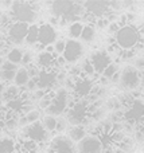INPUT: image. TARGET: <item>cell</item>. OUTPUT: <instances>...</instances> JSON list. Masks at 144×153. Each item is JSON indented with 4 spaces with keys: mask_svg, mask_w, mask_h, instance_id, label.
<instances>
[{
    "mask_svg": "<svg viewBox=\"0 0 144 153\" xmlns=\"http://www.w3.org/2000/svg\"><path fill=\"white\" fill-rule=\"evenodd\" d=\"M115 42L123 51L125 50H134L140 43V31L134 26V24H127V26L120 27L115 36Z\"/></svg>",
    "mask_w": 144,
    "mask_h": 153,
    "instance_id": "cell-1",
    "label": "cell"
},
{
    "mask_svg": "<svg viewBox=\"0 0 144 153\" xmlns=\"http://www.w3.org/2000/svg\"><path fill=\"white\" fill-rule=\"evenodd\" d=\"M143 79V73L136 70L132 65L124 66L120 70V82H119L117 87L123 90V93L128 91L132 93L135 90L140 89V83Z\"/></svg>",
    "mask_w": 144,
    "mask_h": 153,
    "instance_id": "cell-2",
    "label": "cell"
},
{
    "mask_svg": "<svg viewBox=\"0 0 144 153\" xmlns=\"http://www.w3.org/2000/svg\"><path fill=\"white\" fill-rule=\"evenodd\" d=\"M37 12L34 4L28 1H13L10 10V15L13 22H20L26 24H34L37 20Z\"/></svg>",
    "mask_w": 144,
    "mask_h": 153,
    "instance_id": "cell-3",
    "label": "cell"
},
{
    "mask_svg": "<svg viewBox=\"0 0 144 153\" xmlns=\"http://www.w3.org/2000/svg\"><path fill=\"white\" fill-rule=\"evenodd\" d=\"M20 137H23V140L34 141L35 144H40V143L50 144V141L53 140L55 136L48 133L47 130L45 129V126H43L42 121H39V122L28 125L27 128L20 129Z\"/></svg>",
    "mask_w": 144,
    "mask_h": 153,
    "instance_id": "cell-4",
    "label": "cell"
},
{
    "mask_svg": "<svg viewBox=\"0 0 144 153\" xmlns=\"http://www.w3.org/2000/svg\"><path fill=\"white\" fill-rule=\"evenodd\" d=\"M89 102L88 100H78L75 105L72 109L66 111V120L70 126H77V125H84L86 120L89 118Z\"/></svg>",
    "mask_w": 144,
    "mask_h": 153,
    "instance_id": "cell-5",
    "label": "cell"
},
{
    "mask_svg": "<svg viewBox=\"0 0 144 153\" xmlns=\"http://www.w3.org/2000/svg\"><path fill=\"white\" fill-rule=\"evenodd\" d=\"M50 11L54 16L63 18L70 24L78 22V16L75 13V1L70 0H55L50 4Z\"/></svg>",
    "mask_w": 144,
    "mask_h": 153,
    "instance_id": "cell-6",
    "label": "cell"
},
{
    "mask_svg": "<svg viewBox=\"0 0 144 153\" xmlns=\"http://www.w3.org/2000/svg\"><path fill=\"white\" fill-rule=\"evenodd\" d=\"M67 97H69V90L65 89L63 86L58 87L54 91V97H53V101H51L50 108L45 113L48 114V116H54V117H62L63 114H66Z\"/></svg>",
    "mask_w": 144,
    "mask_h": 153,
    "instance_id": "cell-7",
    "label": "cell"
},
{
    "mask_svg": "<svg viewBox=\"0 0 144 153\" xmlns=\"http://www.w3.org/2000/svg\"><path fill=\"white\" fill-rule=\"evenodd\" d=\"M30 24L20 23V22H12L10 26L5 28L4 36L7 43H12V45H22L26 42L27 34H28Z\"/></svg>",
    "mask_w": 144,
    "mask_h": 153,
    "instance_id": "cell-8",
    "label": "cell"
},
{
    "mask_svg": "<svg viewBox=\"0 0 144 153\" xmlns=\"http://www.w3.org/2000/svg\"><path fill=\"white\" fill-rule=\"evenodd\" d=\"M48 153H77V144L67 134H57L48 144Z\"/></svg>",
    "mask_w": 144,
    "mask_h": 153,
    "instance_id": "cell-9",
    "label": "cell"
},
{
    "mask_svg": "<svg viewBox=\"0 0 144 153\" xmlns=\"http://www.w3.org/2000/svg\"><path fill=\"white\" fill-rule=\"evenodd\" d=\"M105 146L98 134H88L77 144V153H104Z\"/></svg>",
    "mask_w": 144,
    "mask_h": 153,
    "instance_id": "cell-10",
    "label": "cell"
},
{
    "mask_svg": "<svg viewBox=\"0 0 144 153\" xmlns=\"http://www.w3.org/2000/svg\"><path fill=\"white\" fill-rule=\"evenodd\" d=\"M85 54V47L81 40H74V39H67L66 40V48L63 53V58L66 59L67 63H77Z\"/></svg>",
    "mask_w": 144,
    "mask_h": 153,
    "instance_id": "cell-11",
    "label": "cell"
},
{
    "mask_svg": "<svg viewBox=\"0 0 144 153\" xmlns=\"http://www.w3.org/2000/svg\"><path fill=\"white\" fill-rule=\"evenodd\" d=\"M94 86H96V79L89 78V76H80L75 79L73 94L75 95L77 100H85L92 94Z\"/></svg>",
    "mask_w": 144,
    "mask_h": 153,
    "instance_id": "cell-12",
    "label": "cell"
},
{
    "mask_svg": "<svg viewBox=\"0 0 144 153\" xmlns=\"http://www.w3.org/2000/svg\"><path fill=\"white\" fill-rule=\"evenodd\" d=\"M57 73L55 70H42L39 76L37 78L38 89L45 90V91H55L59 87L58 82H57Z\"/></svg>",
    "mask_w": 144,
    "mask_h": 153,
    "instance_id": "cell-13",
    "label": "cell"
},
{
    "mask_svg": "<svg viewBox=\"0 0 144 153\" xmlns=\"http://www.w3.org/2000/svg\"><path fill=\"white\" fill-rule=\"evenodd\" d=\"M84 7H85L86 12L90 13L96 19L105 18V15L110 10L109 1H102V0H89V1L84 3Z\"/></svg>",
    "mask_w": 144,
    "mask_h": 153,
    "instance_id": "cell-14",
    "label": "cell"
},
{
    "mask_svg": "<svg viewBox=\"0 0 144 153\" xmlns=\"http://www.w3.org/2000/svg\"><path fill=\"white\" fill-rule=\"evenodd\" d=\"M90 62L94 67V71L97 75H102V73L105 71L108 66L112 63V59L108 51H96L92 54Z\"/></svg>",
    "mask_w": 144,
    "mask_h": 153,
    "instance_id": "cell-15",
    "label": "cell"
},
{
    "mask_svg": "<svg viewBox=\"0 0 144 153\" xmlns=\"http://www.w3.org/2000/svg\"><path fill=\"white\" fill-rule=\"evenodd\" d=\"M58 40V32L53 26H50L48 23L39 24V40L38 43L45 47L51 46Z\"/></svg>",
    "mask_w": 144,
    "mask_h": 153,
    "instance_id": "cell-16",
    "label": "cell"
},
{
    "mask_svg": "<svg viewBox=\"0 0 144 153\" xmlns=\"http://www.w3.org/2000/svg\"><path fill=\"white\" fill-rule=\"evenodd\" d=\"M18 69H19L18 65H13V63H11V62L5 61L4 63L1 65V67H0V81L4 85L13 83V79H15Z\"/></svg>",
    "mask_w": 144,
    "mask_h": 153,
    "instance_id": "cell-17",
    "label": "cell"
},
{
    "mask_svg": "<svg viewBox=\"0 0 144 153\" xmlns=\"http://www.w3.org/2000/svg\"><path fill=\"white\" fill-rule=\"evenodd\" d=\"M35 65L40 70H53L55 65V56L53 54H48L46 51H42L35 58Z\"/></svg>",
    "mask_w": 144,
    "mask_h": 153,
    "instance_id": "cell-18",
    "label": "cell"
},
{
    "mask_svg": "<svg viewBox=\"0 0 144 153\" xmlns=\"http://www.w3.org/2000/svg\"><path fill=\"white\" fill-rule=\"evenodd\" d=\"M88 129H86L84 125H77V126H70L67 130V137L72 141H74L75 144L81 143L84 138L88 136Z\"/></svg>",
    "mask_w": 144,
    "mask_h": 153,
    "instance_id": "cell-19",
    "label": "cell"
},
{
    "mask_svg": "<svg viewBox=\"0 0 144 153\" xmlns=\"http://www.w3.org/2000/svg\"><path fill=\"white\" fill-rule=\"evenodd\" d=\"M0 153H18V143L10 136L0 137Z\"/></svg>",
    "mask_w": 144,
    "mask_h": 153,
    "instance_id": "cell-20",
    "label": "cell"
},
{
    "mask_svg": "<svg viewBox=\"0 0 144 153\" xmlns=\"http://www.w3.org/2000/svg\"><path fill=\"white\" fill-rule=\"evenodd\" d=\"M20 93H22L20 87H18L16 85H13V83L7 85L0 101L4 102V105H5V103L10 102V101H13V100H16V98H20Z\"/></svg>",
    "mask_w": 144,
    "mask_h": 153,
    "instance_id": "cell-21",
    "label": "cell"
},
{
    "mask_svg": "<svg viewBox=\"0 0 144 153\" xmlns=\"http://www.w3.org/2000/svg\"><path fill=\"white\" fill-rule=\"evenodd\" d=\"M97 38V30L94 26H92V24H85V27H84L82 30V34H81V38L80 40L82 43H93L94 40H96Z\"/></svg>",
    "mask_w": 144,
    "mask_h": 153,
    "instance_id": "cell-22",
    "label": "cell"
},
{
    "mask_svg": "<svg viewBox=\"0 0 144 153\" xmlns=\"http://www.w3.org/2000/svg\"><path fill=\"white\" fill-rule=\"evenodd\" d=\"M30 74H28V70L26 67H19L18 71H16L15 79H13V85H16L18 87H24L27 83L30 82Z\"/></svg>",
    "mask_w": 144,
    "mask_h": 153,
    "instance_id": "cell-23",
    "label": "cell"
},
{
    "mask_svg": "<svg viewBox=\"0 0 144 153\" xmlns=\"http://www.w3.org/2000/svg\"><path fill=\"white\" fill-rule=\"evenodd\" d=\"M38 40H39V24L34 23V24H31L28 28L26 43L28 46H35V45H38Z\"/></svg>",
    "mask_w": 144,
    "mask_h": 153,
    "instance_id": "cell-24",
    "label": "cell"
},
{
    "mask_svg": "<svg viewBox=\"0 0 144 153\" xmlns=\"http://www.w3.org/2000/svg\"><path fill=\"white\" fill-rule=\"evenodd\" d=\"M84 27H85V24L81 23V22H74V23L70 24V26L67 27V34H69L70 39H74V40L80 39Z\"/></svg>",
    "mask_w": 144,
    "mask_h": 153,
    "instance_id": "cell-25",
    "label": "cell"
},
{
    "mask_svg": "<svg viewBox=\"0 0 144 153\" xmlns=\"http://www.w3.org/2000/svg\"><path fill=\"white\" fill-rule=\"evenodd\" d=\"M42 124L45 126V129L47 130L48 133L54 134L55 133V129H57V122H58V117H54V116H48V114H45L42 117Z\"/></svg>",
    "mask_w": 144,
    "mask_h": 153,
    "instance_id": "cell-26",
    "label": "cell"
},
{
    "mask_svg": "<svg viewBox=\"0 0 144 153\" xmlns=\"http://www.w3.org/2000/svg\"><path fill=\"white\" fill-rule=\"evenodd\" d=\"M22 58H23V51L19 47H12L7 53V61L13 65H22Z\"/></svg>",
    "mask_w": 144,
    "mask_h": 153,
    "instance_id": "cell-27",
    "label": "cell"
},
{
    "mask_svg": "<svg viewBox=\"0 0 144 153\" xmlns=\"http://www.w3.org/2000/svg\"><path fill=\"white\" fill-rule=\"evenodd\" d=\"M105 106H107V109L109 110V113H115V111H119L123 109L117 95H112V97L108 98L107 102H105Z\"/></svg>",
    "mask_w": 144,
    "mask_h": 153,
    "instance_id": "cell-28",
    "label": "cell"
},
{
    "mask_svg": "<svg viewBox=\"0 0 144 153\" xmlns=\"http://www.w3.org/2000/svg\"><path fill=\"white\" fill-rule=\"evenodd\" d=\"M119 148H121L124 152L127 153H131L135 151V146H136V141L134 140V137H131V136H127L125 138H124L123 141H121L120 144H119Z\"/></svg>",
    "mask_w": 144,
    "mask_h": 153,
    "instance_id": "cell-29",
    "label": "cell"
},
{
    "mask_svg": "<svg viewBox=\"0 0 144 153\" xmlns=\"http://www.w3.org/2000/svg\"><path fill=\"white\" fill-rule=\"evenodd\" d=\"M117 73H120V66H119L116 62H112V63L105 69V71L102 73V76H105L107 79H109V82H110V79L117 74Z\"/></svg>",
    "mask_w": 144,
    "mask_h": 153,
    "instance_id": "cell-30",
    "label": "cell"
},
{
    "mask_svg": "<svg viewBox=\"0 0 144 153\" xmlns=\"http://www.w3.org/2000/svg\"><path fill=\"white\" fill-rule=\"evenodd\" d=\"M81 71H82L84 76H89V78H93L94 75H97L96 71H94V67H93V65H92L90 59L85 61L82 65H81Z\"/></svg>",
    "mask_w": 144,
    "mask_h": 153,
    "instance_id": "cell-31",
    "label": "cell"
},
{
    "mask_svg": "<svg viewBox=\"0 0 144 153\" xmlns=\"http://www.w3.org/2000/svg\"><path fill=\"white\" fill-rule=\"evenodd\" d=\"M27 118V121H28V124H35V122H39L40 120H42V114H40V110H38V109H32V110H30L28 113L24 114Z\"/></svg>",
    "mask_w": 144,
    "mask_h": 153,
    "instance_id": "cell-32",
    "label": "cell"
},
{
    "mask_svg": "<svg viewBox=\"0 0 144 153\" xmlns=\"http://www.w3.org/2000/svg\"><path fill=\"white\" fill-rule=\"evenodd\" d=\"M37 58L35 56V53L31 50H26L23 51V58H22V65L23 67H28L31 65H34V59Z\"/></svg>",
    "mask_w": 144,
    "mask_h": 153,
    "instance_id": "cell-33",
    "label": "cell"
},
{
    "mask_svg": "<svg viewBox=\"0 0 144 153\" xmlns=\"http://www.w3.org/2000/svg\"><path fill=\"white\" fill-rule=\"evenodd\" d=\"M70 128L69 122H67L66 117H58V122H57V129H55V133H58V134H63L65 132H67Z\"/></svg>",
    "mask_w": 144,
    "mask_h": 153,
    "instance_id": "cell-34",
    "label": "cell"
},
{
    "mask_svg": "<svg viewBox=\"0 0 144 153\" xmlns=\"http://www.w3.org/2000/svg\"><path fill=\"white\" fill-rule=\"evenodd\" d=\"M134 140L136 141V144L144 145V124H137L135 128L134 133Z\"/></svg>",
    "mask_w": 144,
    "mask_h": 153,
    "instance_id": "cell-35",
    "label": "cell"
},
{
    "mask_svg": "<svg viewBox=\"0 0 144 153\" xmlns=\"http://www.w3.org/2000/svg\"><path fill=\"white\" fill-rule=\"evenodd\" d=\"M54 48H55V54H54V56H61L63 55L65 53V48H66V40L65 39H58L55 43H54Z\"/></svg>",
    "mask_w": 144,
    "mask_h": 153,
    "instance_id": "cell-36",
    "label": "cell"
},
{
    "mask_svg": "<svg viewBox=\"0 0 144 153\" xmlns=\"http://www.w3.org/2000/svg\"><path fill=\"white\" fill-rule=\"evenodd\" d=\"M26 69L28 70V74H30V78H31V79H37L38 76H39L40 71H42V70L37 66V65H31V66L26 67Z\"/></svg>",
    "mask_w": 144,
    "mask_h": 153,
    "instance_id": "cell-37",
    "label": "cell"
},
{
    "mask_svg": "<svg viewBox=\"0 0 144 153\" xmlns=\"http://www.w3.org/2000/svg\"><path fill=\"white\" fill-rule=\"evenodd\" d=\"M109 22H108L107 18H100L96 20V23H94V27H96V30H104V28H108L109 27Z\"/></svg>",
    "mask_w": 144,
    "mask_h": 153,
    "instance_id": "cell-38",
    "label": "cell"
},
{
    "mask_svg": "<svg viewBox=\"0 0 144 153\" xmlns=\"http://www.w3.org/2000/svg\"><path fill=\"white\" fill-rule=\"evenodd\" d=\"M135 55H136V51L134 50H125L121 53V56L120 58L123 59V61H129V59H135Z\"/></svg>",
    "mask_w": 144,
    "mask_h": 153,
    "instance_id": "cell-39",
    "label": "cell"
},
{
    "mask_svg": "<svg viewBox=\"0 0 144 153\" xmlns=\"http://www.w3.org/2000/svg\"><path fill=\"white\" fill-rule=\"evenodd\" d=\"M132 66L135 67L136 70H139L140 73L144 71V59L142 58V56H137V58L134 59V65Z\"/></svg>",
    "mask_w": 144,
    "mask_h": 153,
    "instance_id": "cell-40",
    "label": "cell"
},
{
    "mask_svg": "<svg viewBox=\"0 0 144 153\" xmlns=\"http://www.w3.org/2000/svg\"><path fill=\"white\" fill-rule=\"evenodd\" d=\"M107 30H108V34H110L112 36H115L116 32L120 30V26H119V23H110Z\"/></svg>",
    "mask_w": 144,
    "mask_h": 153,
    "instance_id": "cell-41",
    "label": "cell"
},
{
    "mask_svg": "<svg viewBox=\"0 0 144 153\" xmlns=\"http://www.w3.org/2000/svg\"><path fill=\"white\" fill-rule=\"evenodd\" d=\"M28 125H30V124H28V121H27L26 116H24V114H20V116H19V129L27 128Z\"/></svg>",
    "mask_w": 144,
    "mask_h": 153,
    "instance_id": "cell-42",
    "label": "cell"
},
{
    "mask_svg": "<svg viewBox=\"0 0 144 153\" xmlns=\"http://www.w3.org/2000/svg\"><path fill=\"white\" fill-rule=\"evenodd\" d=\"M5 116H7V110H5V108H0V122L4 121L5 120Z\"/></svg>",
    "mask_w": 144,
    "mask_h": 153,
    "instance_id": "cell-43",
    "label": "cell"
},
{
    "mask_svg": "<svg viewBox=\"0 0 144 153\" xmlns=\"http://www.w3.org/2000/svg\"><path fill=\"white\" fill-rule=\"evenodd\" d=\"M5 86H7V85H4L1 81H0V100H1V95H3V93H4Z\"/></svg>",
    "mask_w": 144,
    "mask_h": 153,
    "instance_id": "cell-44",
    "label": "cell"
},
{
    "mask_svg": "<svg viewBox=\"0 0 144 153\" xmlns=\"http://www.w3.org/2000/svg\"><path fill=\"white\" fill-rule=\"evenodd\" d=\"M113 153H127V152H124L121 148H119V146H115V149H113Z\"/></svg>",
    "mask_w": 144,
    "mask_h": 153,
    "instance_id": "cell-45",
    "label": "cell"
},
{
    "mask_svg": "<svg viewBox=\"0 0 144 153\" xmlns=\"http://www.w3.org/2000/svg\"><path fill=\"white\" fill-rule=\"evenodd\" d=\"M113 149H115V146H108V148H105L104 153H113Z\"/></svg>",
    "mask_w": 144,
    "mask_h": 153,
    "instance_id": "cell-46",
    "label": "cell"
},
{
    "mask_svg": "<svg viewBox=\"0 0 144 153\" xmlns=\"http://www.w3.org/2000/svg\"><path fill=\"white\" fill-rule=\"evenodd\" d=\"M18 153H38L37 151H31V152H24V151H18Z\"/></svg>",
    "mask_w": 144,
    "mask_h": 153,
    "instance_id": "cell-47",
    "label": "cell"
},
{
    "mask_svg": "<svg viewBox=\"0 0 144 153\" xmlns=\"http://www.w3.org/2000/svg\"><path fill=\"white\" fill-rule=\"evenodd\" d=\"M45 153H48V152H45Z\"/></svg>",
    "mask_w": 144,
    "mask_h": 153,
    "instance_id": "cell-48",
    "label": "cell"
}]
</instances>
